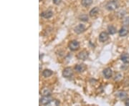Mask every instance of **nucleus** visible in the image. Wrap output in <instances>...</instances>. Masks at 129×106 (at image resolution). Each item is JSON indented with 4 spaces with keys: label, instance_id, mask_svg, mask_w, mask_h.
<instances>
[{
    "label": "nucleus",
    "instance_id": "nucleus-1",
    "mask_svg": "<svg viewBox=\"0 0 129 106\" xmlns=\"http://www.w3.org/2000/svg\"><path fill=\"white\" fill-rule=\"evenodd\" d=\"M52 98L51 97L50 95L48 96H45L43 95L42 97L40 99V105H50L51 102H52Z\"/></svg>",
    "mask_w": 129,
    "mask_h": 106
},
{
    "label": "nucleus",
    "instance_id": "nucleus-2",
    "mask_svg": "<svg viewBox=\"0 0 129 106\" xmlns=\"http://www.w3.org/2000/svg\"><path fill=\"white\" fill-rule=\"evenodd\" d=\"M118 4L117 2H112L111 1L110 2L107 3L106 5V8L108 11H114L115 9L118 8Z\"/></svg>",
    "mask_w": 129,
    "mask_h": 106
},
{
    "label": "nucleus",
    "instance_id": "nucleus-3",
    "mask_svg": "<svg viewBox=\"0 0 129 106\" xmlns=\"http://www.w3.org/2000/svg\"><path fill=\"white\" fill-rule=\"evenodd\" d=\"M68 47L71 51H76L80 48V43L77 40H72L68 44Z\"/></svg>",
    "mask_w": 129,
    "mask_h": 106
},
{
    "label": "nucleus",
    "instance_id": "nucleus-4",
    "mask_svg": "<svg viewBox=\"0 0 129 106\" xmlns=\"http://www.w3.org/2000/svg\"><path fill=\"white\" fill-rule=\"evenodd\" d=\"M73 75V70L71 67H65L62 71V76L65 78H70Z\"/></svg>",
    "mask_w": 129,
    "mask_h": 106
},
{
    "label": "nucleus",
    "instance_id": "nucleus-5",
    "mask_svg": "<svg viewBox=\"0 0 129 106\" xmlns=\"http://www.w3.org/2000/svg\"><path fill=\"white\" fill-rule=\"evenodd\" d=\"M89 57V52L86 50H83L80 52L78 55H77V58L80 60H86Z\"/></svg>",
    "mask_w": 129,
    "mask_h": 106
},
{
    "label": "nucleus",
    "instance_id": "nucleus-6",
    "mask_svg": "<svg viewBox=\"0 0 129 106\" xmlns=\"http://www.w3.org/2000/svg\"><path fill=\"white\" fill-rule=\"evenodd\" d=\"M85 29H86V27L83 24H79L78 25H77L74 28V32L78 34H80L84 32L85 31Z\"/></svg>",
    "mask_w": 129,
    "mask_h": 106
},
{
    "label": "nucleus",
    "instance_id": "nucleus-7",
    "mask_svg": "<svg viewBox=\"0 0 129 106\" xmlns=\"http://www.w3.org/2000/svg\"><path fill=\"white\" fill-rule=\"evenodd\" d=\"M109 38V34L106 32H102L100 34H99V37H98V39H99V41L101 42H106Z\"/></svg>",
    "mask_w": 129,
    "mask_h": 106
},
{
    "label": "nucleus",
    "instance_id": "nucleus-8",
    "mask_svg": "<svg viewBox=\"0 0 129 106\" xmlns=\"http://www.w3.org/2000/svg\"><path fill=\"white\" fill-rule=\"evenodd\" d=\"M85 69H86V66L84 64H78L75 66V70L78 73H83Z\"/></svg>",
    "mask_w": 129,
    "mask_h": 106
},
{
    "label": "nucleus",
    "instance_id": "nucleus-9",
    "mask_svg": "<svg viewBox=\"0 0 129 106\" xmlns=\"http://www.w3.org/2000/svg\"><path fill=\"white\" fill-rule=\"evenodd\" d=\"M129 32V29L127 26H123V27L120 28V29L118 32V34H119V36L120 37H125L126 36Z\"/></svg>",
    "mask_w": 129,
    "mask_h": 106
},
{
    "label": "nucleus",
    "instance_id": "nucleus-10",
    "mask_svg": "<svg viewBox=\"0 0 129 106\" xmlns=\"http://www.w3.org/2000/svg\"><path fill=\"white\" fill-rule=\"evenodd\" d=\"M116 96L118 97L120 100H126L128 98V94H127V92H125V91L122 90V91H119V92H117L116 93Z\"/></svg>",
    "mask_w": 129,
    "mask_h": 106
},
{
    "label": "nucleus",
    "instance_id": "nucleus-11",
    "mask_svg": "<svg viewBox=\"0 0 129 106\" xmlns=\"http://www.w3.org/2000/svg\"><path fill=\"white\" fill-rule=\"evenodd\" d=\"M103 75H104V77H105L106 79H110L111 77H112L113 71H112L111 68H110V67H107V68H106V69L103 70Z\"/></svg>",
    "mask_w": 129,
    "mask_h": 106
},
{
    "label": "nucleus",
    "instance_id": "nucleus-12",
    "mask_svg": "<svg viewBox=\"0 0 129 106\" xmlns=\"http://www.w3.org/2000/svg\"><path fill=\"white\" fill-rule=\"evenodd\" d=\"M52 15H53V12L50 10H46L41 13V17L45 19L51 18L52 17Z\"/></svg>",
    "mask_w": 129,
    "mask_h": 106
},
{
    "label": "nucleus",
    "instance_id": "nucleus-13",
    "mask_svg": "<svg viewBox=\"0 0 129 106\" xmlns=\"http://www.w3.org/2000/svg\"><path fill=\"white\" fill-rule=\"evenodd\" d=\"M98 14H99V8L95 7H94L93 9H92L90 11L89 16L90 17H96L98 15Z\"/></svg>",
    "mask_w": 129,
    "mask_h": 106
},
{
    "label": "nucleus",
    "instance_id": "nucleus-14",
    "mask_svg": "<svg viewBox=\"0 0 129 106\" xmlns=\"http://www.w3.org/2000/svg\"><path fill=\"white\" fill-rule=\"evenodd\" d=\"M120 60L125 64H129V54L128 53H123L120 55Z\"/></svg>",
    "mask_w": 129,
    "mask_h": 106
},
{
    "label": "nucleus",
    "instance_id": "nucleus-15",
    "mask_svg": "<svg viewBox=\"0 0 129 106\" xmlns=\"http://www.w3.org/2000/svg\"><path fill=\"white\" fill-rule=\"evenodd\" d=\"M52 74H53V72L51 69H44L43 72H42V75L45 78H50Z\"/></svg>",
    "mask_w": 129,
    "mask_h": 106
},
{
    "label": "nucleus",
    "instance_id": "nucleus-16",
    "mask_svg": "<svg viewBox=\"0 0 129 106\" xmlns=\"http://www.w3.org/2000/svg\"><path fill=\"white\" fill-rule=\"evenodd\" d=\"M107 30H108V32L110 34H114L116 33V31H117L116 28L113 25H109L107 28Z\"/></svg>",
    "mask_w": 129,
    "mask_h": 106
},
{
    "label": "nucleus",
    "instance_id": "nucleus-17",
    "mask_svg": "<svg viewBox=\"0 0 129 106\" xmlns=\"http://www.w3.org/2000/svg\"><path fill=\"white\" fill-rule=\"evenodd\" d=\"M92 4V0H82L81 5L84 7H89Z\"/></svg>",
    "mask_w": 129,
    "mask_h": 106
},
{
    "label": "nucleus",
    "instance_id": "nucleus-18",
    "mask_svg": "<svg viewBox=\"0 0 129 106\" xmlns=\"http://www.w3.org/2000/svg\"><path fill=\"white\" fill-rule=\"evenodd\" d=\"M125 10L124 9H120V10H118L117 12H116V16L118 17L119 19H122L124 17L125 14Z\"/></svg>",
    "mask_w": 129,
    "mask_h": 106
},
{
    "label": "nucleus",
    "instance_id": "nucleus-19",
    "mask_svg": "<svg viewBox=\"0 0 129 106\" xmlns=\"http://www.w3.org/2000/svg\"><path fill=\"white\" fill-rule=\"evenodd\" d=\"M42 93L43 95H45V96H48V95H51V93L52 91L50 88H44L42 90Z\"/></svg>",
    "mask_w": 129,
    "mask_h": 106
},
{
    "label": "nucleus",
    "instance_id": "nucleus-20",
    "mask_svg": "<svg viewBox=\"0 0 129 106\" xmlns=\"http://www.w3.org/2000/svg\"><path fill=\"white\" fill-rule=\"evenodd\" d=\"M78 19L80 21H82V22H88V19H89L88 16L86 14H80V15L79 16Z\"/></svg>",
    "mask_w": 129,
    "mask_h": 106
},
{
    "label": "nucleus",
    "instance_id": "nucleus-21",
    "mask_svg": "<svg viewBox=\"0 0 129 106\" xmlns=\"http://www.w3.org/2000/svg\"><path fill=\"white\" fill-rule=\"evenodd\" d=\"M122 79H123V75L120 73H118L117 74H115V77H114V80L115 82H120Z\"/></svg>",
    "mask_w": 129,
    "mask_h": 106
},
{
    "label": "nucleus",
    "instance_id": "nucleus-22",
    "mask_svg": "<svg viewBox=\"0 0 129 106\" xmlns=\"http://www.w3.org/2000/svg\"><path fill=\"white\" fill-rule=\"evenodd\" d=\"M123 26H129V16H126L123 18Z\"/></svg>",
    "mask_w": 129,
    "mask_h": 106
},
{
    "label": "nucleus",
    "instance_id": "nucleus-23",
    "mask_svg": "<svg viewBox=\"0 0 129 106\" xmlns=\"http://www.w3.org/2000/svg\"><path fill=\"white\" fill-rule=\"evenodd\" d=\"M53 3L55 5H60L62 2V0H52Z\"/></svg>",
    "mask_w": 129,
    "mask_h": 106
},
{
    "label": "nucleus",
    "instance_id": "nucleus-24",
    "mask_svg": "<svg viewBox=\"0 0 129 106\" xmlns=\"http://www.w3.org/2000/svg\"><path fill=\"white\" fill-rule=\"evenodd\" d=\"M125 105L129 106V98H127L125 101Z\"/></svg>",
    "mask_w": 129,
    "mask_h": 106
},
{
    "label": "nucleus",
    "instance_id": "nucleus-25",
    "mask_svg": "<svg viewBox=\"0 0 129 106\" xmlns=\"http://www.w3.org/2000/svg\"><path fill=\"white\" fill-rule=\"evenodd\" d=\"M110 1H112V2H118V0H110Z\"/></svg>",
    "mask_w": 129,
    "mask_h": 106
},
{
    "label": "nucleus",
    "instance_id": "nucleus-26",
    "mask_svg": "<svg viewBox=\"0 0 129 106\" xmlns=\"http://www.w3.org/2000/svg\"><path fill=\"white\" fill-rule=\"evenodd\" d=\"M39 1H40V2H41V1H42V0H39Z\"/></svg>",
    "mask_w": 129,
    "mask_h": 106
}]
</instances>
